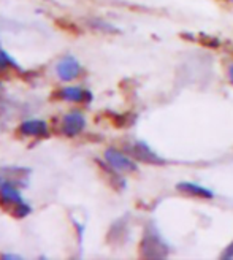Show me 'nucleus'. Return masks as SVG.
Masks as SVG:
<instances>
[{
  "instance_id": "5",
  "label": "nucleus",
  "mask_w": 233,
  "mask_h": 260,
  "mask_svg": "<svg viewBox=\"0 0 233 260\" xmlns=\"http://www.w3.org/2000/svg\"><path fill=\"white\" fill-rule=\"evenodd\" d=\"M80 72H81V65L73 57H65L57 65V75L65 81L75 80V78L80 75Z\"/></svg>"
},
{
  "instance_id": "10",
  "label": "nucleus",
  "mask_w": 233,
  "mask_h": 260,
  "mask_svg": "<svg viewBox=\"0 0 233 260\" xmlns=\"http://www.w3.org/2000/svg\"><path fill=\"white\" fill-rule=\"evenodd\" d=\"M10 65H16V63L13 62V59H11L7 53H4V51L0 49V70H7V69H10Z\"/></svg>"
},
{
  "instance_id": "3",
  "label": "nucleus",
  "mask_w": 233,
  "mask_h": 260,
  "mask_svg": "<svg viewBox=\"0 0 233 260\" xmlns=\"http://www.w3.org/2000/svg\"><path fill=\"white\" fill-rule=\"evenodd\" d=\"M86 125V119L81 113H70L62 121V132L67 137H75L81 132Z\"/></svg>"
},
{
  "instance_id": "8",
  "label": "nucleus",
  "mask_w": 233,
  "mask_h": 260,
  "mask_svg": "<svg viewBox=\"0 0 233 260\" xmlns=\"http://www.w3.org/2000/svg\"><path fill=\"white\" fill-rule=\"evenodd\" d=\"M178 190L184 192L187 195H193V197H200V199H213V190L202 187L198 184H193V183H181L176 186Z\"/></svg>"
},
{
  "instance_id": "1",
  "label": "nucleus",
  "mask_w": 233,
  "mask_h": 260,
  "mask_svg": "<svg viewBox=\"0 0 233 260\" xmlns=\"http://www.w3.org/2000/svg\"><path fill=\"white\" fill-rule=\"evenodd\" d=\"M105 159L113 170H116L118 173H130L137 170V164L118 149H107Z\"/></svg>"
},
{
  "instance_id": "12",
  "label": "nucleus",
  "mask_w": 233,
  "mask_h": 260,
  "mask_svg": "<svg viewBox=\"0 0 233 260\" xmlns=\"http://www.w3.org/2000/svg\"><path fill=\"white\" fill-rule=\"evenodd\" d=\"M228 78H230V83L233 84V63L228 67Z\"/></svg>"
},
{
  "instance_id": "6",
  "label": "nucleus",
  "mask_w": 233,
  "mask_h": 260,
  "mask_svg": "<svg viewBox=\"0 0 233 260\" xmlns=\"http://www.w3.org/2000/svg\"><path fill=\"white\" fill-rule=\"evenodd\" d=\"M19 130L24 135H29V137H45L48 134V125L45 121L30 119V121L22 122Z\"/></svg>"
},
{
  "instance_id": "11",
  "label": "nucleus",
  "mask_w": 233,
  "mask_h": 260,
  "mask_svg": "<svg viewBox=\"0 0 233 260\" xmlns=\"http://www.w3.org/2000/svg\"><path fill=\"white\" fill-rule=\"evenodd\" d=\"M222 257H224V258H231V257H233V243H231V244L228 246V248H227V251H225V252L222 254Z\"/></svg>"
},
{
  "instance_id": "2",
  "label": "nucleus",
  "mask_w": 233,
  "mask_h": 260,
  "mask_svg": "<svg viewBox=\"0 0 233 260\" xmlns=\"http://www.w3.org/2000/svg\"><path fill=\"white\" fill-rule=\"evenodd\" d=\"M148 244H141V252H143V255L146 257H155V258H160V257H165L168 254V249L165 248V243L159 238V235L155 232H152L151 235L146 237L145 240Z\"/></svg>"
},
{
  "instance_id": "9",
  "label": "nucleus",
  "mask_w": 233,
  "mask_h": 260,
  "mask_svg": "<svg viewBox=\"0 0 233 260\" xmlns=\"http://www.w3.org/2000/svg\"><path fill=\"white\" fill-rule=\"evenodd\" d=\"M59 97L63 100H69V102H75V103H80V102H86L90 99V94L87 90L81 89V87H65L62 89L59 92Z\"/></svg>"
},
{
  "instance_id": "7",
  "label": "nucleus",
  "mask_w": 233,
  "mask_h": 260,
  "mask_svg": "<svg viewBox=\"0 0 233 260\" xmlns=\"http://www.w3.org/2000/svg\"><path fill=\"white\" fill-rule=\"evenodd\" d=\"M0 202L5 203L7 206H10L13 210L18 203L22 202V199H21V193L18 189H15L10 183H5V184L0 186Z\"/></svg>"
},
{
  "instance_id": "4",
  "label": "nucleus",
  "mask_w": 233,
  "mask_h": 260,
  "mask_svg": "<svg viewBox=\"0 0 233 260\" xmlns=\"http://www.w3.org/2000/svg\"><path fill=\"white\" fill-rule=\"evenodd\" d=\"M128 151H130V154L134 155V157L143 160V162H148V164H163V160L146 145V143H134V145L128 148Z\"/></svg>"
}]
</instances>
